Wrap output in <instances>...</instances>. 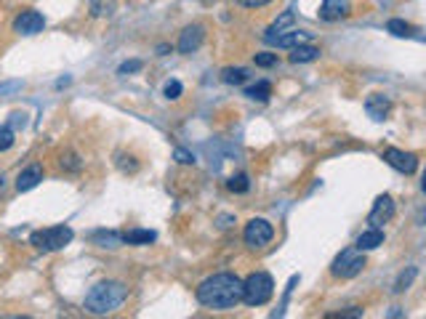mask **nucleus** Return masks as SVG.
<instances>
[{
    "instance_id": "1",
    "label": "nucleus",
    "mask_w": 426,
    "mask_h": 319,
    "mask_svg": "<svg viewBox=\"0 0 426 319\" xmlns=\"http://www.w3.org/2000/svg\"><path fill=\"white\" fill-rule=\"evenodd\" d=\"M245 285L237 274L222 272V274H213L208 279H202L197 287V301L205 308H216V311H226L234 308L243 301Z\"/></svg>"
},
{
    "instance_id": "2",
    "label": "nucleus",
    "mask_w": 426,
    "mask_h": 319,
    "mask_svg": "<svg viewBox=\"0 0 426 319\" xmlns=\"http://www.w3.org/2000/svg\"><path fill=\"white\" fill-rule=\"evenodd\" d=\"M126 298H128V287L123 282L106 279V282H99V285L91 287V293L85 296V311H91V314H109V311H117V308L123 306Z\"/></svg>"
},
{
    "instance_id": "3",
    "label": "nucleus",
    "mask_w": 426,
    "mask_h": 319,
    "mask_svg": "<svg viewBox=\"0 0 426 319\" xmlns=\"http://www.w3.org/2000/svg\"><path fill=\"white\" fill-rule=\"evenodd\" d=\"M245 293L243 301L248 306H264L269 303V298L275 296V279L266 274V272H253L243 279Z\"/></svg>"
},
{
    "instance_id": "4",
    "label": "nucleus",
    "mask_w": 426,
    "mask_h": 319,
    "mask_svg": "<svg viewBox=\"0 0 426 319\" xmlns=\"http://www.w3.org/2000/svg\"><path fill=\"white\" fill-rule=\"evenodd\" d=\"M75 232L70 226H48V229H38V232H32L30 242L43 250V253H51V250H62L67 245L72 242Z\"/></svg>"
},
{
    "instance_id": "5",
    "label": "nucleus",
    "mask_w": 426,
    "mask_h": 319,
    "mask_svg": "<svg viewBox=\"0 0 426 319\" xmlns=\"http://www.w3.org/2000/svg\"><path fill=\"white\" fill-rule=\"evenodd\" d=\"M365 269V255L362 250L354 245V247H344L336 258H333V264H330V274L339 276V279H351V276H357Z\"/></svg>"
},
{
    "instance_id": "6",
    "label": "nucleus",
    "mask_w": 426,
    "mask_h": 319,
    "mask_svg": "<svg viewBox=\"0 0 426 319\" xmlns=\"http://www.w3.org/2000/svg\"><path fill=\"white\" fill-rule=\"evenodd\" d=\"M272 237H275V229H272V223L266 221V218H253V221L245 223V232H243V240L248 247H266V245L272 242Z\"/></svg>"
},
{
    "instance_id": "7",
    "label": "nucleus",
    "mask_w": 426,
    "mask_h": 319,
    "mask_svg": "<svg viewBox=\"0 0 426 319\" xmlns=\"http://www.w3.org/2000/svg\"><path fill=\"white\" fill-rule=\"evenodd\" d=\"M312 40V32L307 30H288V32H277V35H264V43L272 45V48H296V45H304V43Z\"/></svg>"
},
{
    "instance_id": "8",
    "label": "nucleus",
    "mask_w": 426,
    "mask_h": 319,
    "mask_svg": "<svg viewBox=\"0 0 426 319\" xmlns=\"http://www.w3.org/2000/svg\"><path fill=\"white\" fill-rule=\"evenodd\" d=\"M383 160H386V165H392L394 170H400L405 176L415 173V168H418V157H415L413 152H403V149L394 147L383 152Z\"/></svg>"
},
{
    "instance_id": "9",
    "label": "nucleus",
    "mask_w": 426,
    "mask_h": 319,
    "mask_svg": "<svg viewBox=\"0 0 426 319\" xmlns=\"http://www.w3.org/2000/svg\"><path fill=\"white\" fill-rule=\"evenodd\" d=\"M45 27V19L38 11H21L19 16L13 19V32L16 35H38Z\"/></svg>"
},
{
    "instance_id": "10",
    "label": "nucleus",
    "mask_w": 426,
    "mask_h": 319,
    "mask_svg": "<svg viewBox=\"0 0 426 319\" xmlns=\"http://www.w3.org/2000/svg\"><path fill=\"white\" fill-rule=\"evenodd\" d=\"M392 218H394V200L389 194H381L378 200L373 202V211H371V216H368V223L381 229L383 223H389Z\"/></svg>"
},
{
    "instance_id": "11",
    "label": "nucleus",
    "mask_w": 426,
    "mask_h": 319,
    "mask_svg": "<svg viewBox=\"0 0 426 319\" xmlns=\"http://www.w3.org/2000/svg\"><path fill=\"white\" fill-rule=\"evenodd\" d=\"M205 40V30L200 24H192L179 35V53H195Z\"/></svg>"
},
{
    "instance_id": "12",
    "label": "nucleus",
    "mask_w": 426,
    "mask_h": 319,
    "mask_svg": "<svg viewBox=\"0 0 426 319\" xmlns=\"http://www.w3.org/2000/svg\"><path fill=\"white\" fill-rule=\"evenodd\" d=\"M389 109H392V101L383 94H371L365 99V112H368V117L376 120V123L386 120V117H389Z\"/></svg>"
},
{
    "instance_id": "13",
    "label": "nucleus",
    "mask_w": 426,
    "mask_h": 319,
    "mask_svg": "<svg viewBox=\"0 0 426 319\" xmlns=\"http://www.w3.org/2000/svg\"><path fill=\"white\" fill-rule=\"evenodd\" d=\"M346 13H349V0H322V6H320L322 21H339Z\"/></svg>"
},
{
    "instance_id": "14",
    "label": "nucleus",
    "mask_w": 426,
    "mask_h": 319,
    "mask_svg": "<svg viewBox=\"0 0 426 319\" xmlns=\"http://www.w3.org/2000/svg\"><path fill=\"white\" fill-rule=\"evenodd\" d=\"M40 181H43V168L40 165H30L27 170H21L19 173V179H16V189L30 191V189H35Z\"/></svg>"
},
{
    "instance_id": "15",
    "label": "nucleus",
    "mask_w": 426,
    "mask_h": 319,
    "mask_svg": "<svg viewBox=\"0 0 426 319\" xmlns=\"http://www.w3.org/2000/svg\"><path fill=\"white\" fill-rule=\"evenodd\" d=\"M290 64H309V62H317L320 59V48L317 45H309V43H304V45H296V48H290Z\"/></svg>"
},
{
    "instance_id": "16",
    "label": "nucleus",
    "mask_w": 426,
    "mask_h": 319,
    "mask_svg": "<svg viewBox=\"0 0 426 319\" xmlns=\"http://www.w3.org/2000/svg\"><path fill=\"white\" fill-rule=\"evenodd\" d=\"M354 245L360 247L362 253H365V250H376L378 245H383V232L378 226H371V229H365V232L357 237V242Z\"/></svg>"
},
{
    "instance_id": "17",
    "label": "nucleus",
    "mask_w": 426,
    "mask_h": 319,
    "mask_svg": "<svg viewBox=\"0 0 426 319\" xmlns=\"http://www.w3.org/2000/svg\"><path fill=\"white\" fill-rule=\"evenodd\" d=\"M158 240V234L149 232V229H131V232L123 234V242L126 245H149Z\"/></svg>"
},
{
    "instance_id": "18",
    "label": "nucleus",
    "mask_w": 426,
    "mask_h": 319,
    "mask_svg": "<svg viewBox=\"0 0 426 319\" xmlns=\"http://www.w3.org/2000/svg\"><path fill=\"white\" fill-rule=\"evenodd\" d=\"M245 80H248V69L245 67H226V69H222V83L243 85Z\"/></svg>"
},
{
    "instance_id": "19",
    "label": "nucleus",
    "mask_w": 426,
    "mask_h": 319,
    "mask_svg": "<svg viewBox=\"0 0 426 319\" xmlns=\"http://www.w3.org/2000/svg\"><path fill=\"white\" fill-rule=\"evenodd\" d=\"M248 99H253V101H266L269 96H272V83L269 80H258L256 85H251L248 91H245Z\"/></svg>"
},
{
    "instance_id": "20",
    "label": "nucleus",
    "mask_w": 426,
    "mask_h": 319,
    "mask_svg": "<svg viewBox=\"0 0 426 319\" xmlns=\"http://www.w3.org/2000/svg\"><path fill=\"white\" fill-rule=\"evenodd\" d=\"M94 242L99 247H117V245L123 242V234L117 232H96L94 234Z\"/></svg>"
},
{
    "instance_id": "21",
    "label": "nucleus",
    "mask_w": 426,
    "mask_h": 319,
    "mask_svg": "<svg viewBox=\"0 0 426 319\" xmlns=\"http://www.w3.org/2000/svg\"><path fill=\"white\" fill-rule=\"evenodd\" d=\"M293 21H296V16H293V11H283V13H280V16L275 19V24H272V27L266 30V35H277V32H285L288 27L293 24Z\"/></svg>"
},
{
    "instance_id": "22",
    "label": "nucleus",
    "mask_w": 426,
    "mask_h": 319,
    "mask_svg": "<svg viewBox=\"0 0 426 319\" xmlns=\"http://www.w3.org/2000/svg\"><path fill=\"white\" fill-rule=\"evenodd\" d=\"M226 189L234 191V194H245V191L251 189V179L245 173H237V176H232V179L226 181Z\"/></svg>"
},
{
    "instance_id": "23",
    "label": "nucleus",
    "mask_w": 426,
    "mask_h": 319,
    "mask_svg": "<svg viewBox=\"0 0 426 319\" xmlns=\"http://www.w3.org/2000/svg\"><path fill=\"white\" fill-rule=\"evenodd\" d=\"M386 30L392 32V35H397V38H410V35H413V27L403 19H392L386 24Z\"/></svg>"
},
{
    "instance_id": "24",
    "label": "nucleus",
    "mask_w": 426,
    "mask_h": 319,
    "mask_svg": "<svg viewBox=\"0 0 426 319\" xmlns=\"http://www.w3.org/2000/svg\"><path fill=\"white\" fill-rule=\"evenodd\" d=\"M91 9L96 16H109L115 11V0H91Z\"/></svg>"
},
{
    "instance_id": "25",
    "label": "nucleus",
    "mask_w": 426,
    "mask_h": 319,
    "mask_svg": "<svg viewBox=\"0 0 426 319\" xmlns=\"http://www.w3.org/2000/svg\"><path fill=\"white\" fill-rule=\"evenodd\" d=\"M415 279V266H408V272H403L400 274V279H397V285H394V290L397 293H403V290H408L410 287V282Z\"/></svg>"
},
{
    "instance_id": "26",
    "label": "nucleus",
    "mask_w": 426,
    "mask_h": 319,
    "mask_svg": "<svg viewBox=\"0 0 426 319\" xmlns=\"http://www.w3.org/2000/svg\"><path fill=\"white\" fill-rule=\"evenodd\" d=\"M13 130H11L9 125H0V152H6V149L13 147Z\"/></svg>"
},
{
    "instance_id": "27",
    "label": "nucleus",
    "mask_w": 426,
    "mask_h": 319,
    "mask_svg": "<svg viewBox=\"0 0 426 319\" xmlns=\"http://www.w3.org/2000/svg\"><path fill=\"white\" fill-rule=\"evenodd\" d=\"M181 91H184V88H181L179 80H168V83H165V88H163L165 99H170V101H176V99L181 96Z\"/></svg>"
},
{
    "instance_id": "28",
    "label": "nucleus",
    "mask_w": 426,
    "mask_h": 319,
    "mask_svg": "<svg viewBox=\"0 0 426 319\" xmlns=\"http://www.w3.org/2000/svg\"><path fill=\"white\" fill-rule=\"evenodd\" d=\"M141 67H144V62H141V59H131V62L120 64V69H117V74H133V72H138Z\"/></svg>"
},
{
    "instance_id": "29",
    "label": "nucleus",
    "mask_w": 426,
    "mask_h": 319,
    "mask_svg": "<svg viewBox=\"0 0 426 319\" xmlns=\"http://www.w3.org/2000/svg\"><path fill=\"white\" fill-rule=\"evenodd\" d=\"M277 53H256V67H275Z\"/></svg>"
},
{
    "instance_id": "30",
    "label": "nucleus",
    "mask_w": 426,
    "mask_h": 319,
    "mask_svg": "<svg viewBox=\"0 0 426 319\" xmlns=\"http://www.w3.org/2000/svg\"><path fill=\"white\" fill-rule=\"evenodd\" d=\"M173 160L181 162V165H195V155L187 152V149H176V152H173Z\"/></svg>"
},
{
    "instance_id": "31",
    "label": "nucleus",
    "mask_w": 426,
    "mask_h": 319,
    "mask_svg": "<svg viewBox=\"0 0 426 319\" xmlns=\"http://www.w3.org/2000/svg\"><path fill=\"white\" fill-rule=\"evenodd\" d=\"M62 168L77 170V168H80V160L75 157V155H67V157H64V155H62Z\"/></svg>"
},
{
    "instance_id": "32",
    "label": "nucleus",
    "mask_w": 426,
    "mask_h": 319,
    "mask_svg": "<svg viewBox=\"0 0 426 319\" xmlns=\"http://www.w3.org/2000/svg\"><path fill=\"white\" fill-rule=\"evenodd\" d=\"M234 3H240V6H245V9H261V6L272 3V0H234Z\"/></svg>"
},
{
    "instance_id": "33",
    "label": "nucleus",
    "mask_w": 426,
    "mask_h": 319,
    "mask_svg": "<svg viewBox=\"0 0 426 319\" xmlns=\"http://www.w3.org/2000/svg\"><path fill=\"white\" fill-rule=\"evenodd\" d=\"M11 125L13 128H24L27 125V115H21V112H13V115H11Z\"/></svg>"
},
{
    "instance_id": "34",
    "label": "nucleus",
    "mask_w": 426,
    "mask_h": 319,
    "mask_svg": "<svg viewBox=\"0 0 426 319\" xmlns=\"http://www.w3.org/2000/svg\"><path fill=\"white\" fill-rule=\"evenodd\" d=\"M421 191L426 194V170H424V176H421Z\"/></svg>"
}]
</instances>
